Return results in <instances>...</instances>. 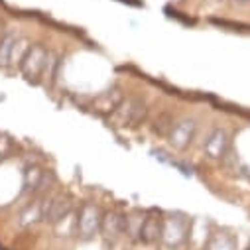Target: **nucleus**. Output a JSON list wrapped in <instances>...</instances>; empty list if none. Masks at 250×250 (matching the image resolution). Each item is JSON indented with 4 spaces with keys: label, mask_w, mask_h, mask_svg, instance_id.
Segmentation results:
<instances>
[{
    "label": "nucleus",
    "mask_w": 250,
    "mask_h": 250,
    "mask_svg": "<svg viewBox=\"0 0 250 250\" xmlns=\"http://www.w3.org/2000/svg\"><path fill=\"white\" fill-rule=\"evenodd\" d=\"M191 219L185 213H166L162 219V238L160 242L171 250L181 248L187 240L191 238Z\"/></svg>",
    "instance_id": "f257e3e1"
},
{
    "label": "nucleus",
    "mask_w": 250,
    "mask_h": 250,
    "mask_svg": "<svg viewBox=\"0 0 250 250\" xmlns=\"http://www.w3.org/2000/svg\"><path fill=\"white\" fill-rule=\"evenodd\" d=\"M28 47H30L28 42L24 40V36L18 30H14V28L4 30V34L0 36V67L10 69V67L18 65Z\"/></svg>",
    "instance_id": "f03ea898"
},
{
    "label": "nucleus",
    "mask_w": 250,
    "mask_h": 250,
    "mask_svg": "<svg viewBox=\"0 0 250 250\" xmlns=\"http://www.w3.org/2000/svg\"><path fill=\"white\" fill-rule=\"evenodd\" d=\"M148 114H150V108L142 97H124L120 106L114 112L116 122L120 126H128V128L144 124L148 120Z\"/></svg>",
    "instance_id": "7ed1b4c3"
},
{
    "label": "nucleus",
    "mask_w": 250,
    "mask_h": 250,
    "mask_svg": "<svg viewBox=\"0 0 250 250\" xmlns=\"http://www.w3.org/2000/svg\"><path fill=\"white\" fill-rule=\"evenodd\" d=\"M47 57H49V49L42 43H34L26 49V53L20 59V71L28 81H40L43 77L45 71V63H47Z\"/></svg>",
    "instance_id": "20e7f679"
},
{
    "label": "nucleus",
    "mask_w": 250,
    "mask_h": 250,
    "mask_svg": "<svg viewBox=\"0 0 250 250\" xmlns=\"http://www.w3.org/2000/svg\"><path fill=\"white\" fill-rule=\"evenodd\" d=\"M101 221L103 211L95 203H83L77 211V223H75V234L81 240H91L101 232Z\"/></svg>",
    "instance_id": "39448f33"
},
{
    "label": "nucleus",
    "mask_w": 250,
    "mask_h": 250,
    "mask_svg": "<svg viewBox=\"0 0 250 250\" xmlns=\"http://www.w3.org/2000/svg\"><path fill=\"white\" fill-rule=\"evenodd\" d=\"M197 130H199V124H197L195 118H181V120L173 122V126H171V130L166 138H167V142L173 150L185 152L195 142Z\"/></svg>",
    "instance_id": "423d86ee"
},
{
    "label": "nucleus",
    "mask_w": 250,
    "mask_h": 250,
    "mask_svg": "<svg viewBox=\"0 0 250 250\" xmlns=\"http://www.w3.org/2000/svg\"><path fill=\"white\" fill-rule=\"evenodd\" d=\"M230 146H232V138H230V132L227 128H213L205 142H203V152L209 160L213 162H223L229 158L230 154Z\"/></svg>",
    "instance_id": "0eeeda50"
},
{
    "label": "nucleus",
    "mask_w": 250,
    "mask_h": 250,
    "mask_svg": "<svg viewBox=\"0 0 250 250\" xmlns=\"http://www.w3.org/2000/svg\"><path fill=\"white\" fill-rule=\"evenodd\" d=\"M71 213H73V201L67 195H61V193L51 195L42 203V223H47V225H57Z\"/></svg>",
    "instance_id": "6e6552de"
},
{
    "label": "nucleus",
    "mask_w": 250,
    "mask_h": 250,
    "mask_svg": "<svg viewBox=\"0 0 250 250\" xmlns=\"http://www.w3.org/2000/svg\"><path fill=\"white\" fill-rule=\"evenodd\" d=\"M124 230H126V213L118 209L103 211V221H101V232L106 242L124 238Z\"/></svg>",
    "instance_id": "1a4fd4ad"
},
{
    "label": "nucleus",
    "mask_w": 250,
    "mask_h": 250,
    "mask_svg": "<svg viewBox=\"0 0 250 250\" xmlns=\"http://www.w3.org/2000/svg\"><path fill=\"white\" fill-rule=\"evenodd\" d=\"M162 219H164V215L158 213V211L144 213V221H142L138 242H144L148 246L160 242V238H162Z\"/></svg>",
    "instance_id": "9d476101"
},
{
    "label": "nucleus",
    "mask_w": 250,
    "mask_h": 250,
    "mask_svg": "<svg viewBox=\"0 0 250 250\" xmlns=\"http://www.w3.org/2000/svg\"><path fill=\"white\" fill-rule=\"evenodd\" d=\"M122 99H124V95L120 93L118 87L106 89L101 95H97V99L93 101V110H97L99 114H114L116 108L120 106Z\"/></svg>",
    "instance_id": "9b49d317"
},
{
    "label": "nucleus",
    "mask_w": 250,
    "mask_h": 250,
    "mask_svg": "<svg viewBox=\"0 0 250 250\" xmlns=\"http://www.w3.org/2000/svg\"><path fill=\"white\" fill-rule=\"evenodd\" d=\"M47 171L38 166V164H32L24 169V191L26 193H40L45 189V179H47Z\"/></svg>",
    "instance_id": "f8f14e48"
},
{
    "label": "nucleus",
    "mask_w": 250,
    "mask_h": 250,
    "mask_svg": "<svg viewBox=\"0 0 250 250\" xmlns=\"http://www.w3.org/2000/svg\"><path fill=\"white\" fill-rule=\"evenodd\" d=\"M205 250H236V238L225 230L211 232L205 242Z\"/></svg>",
    "instance_id": "ddd939ff"
},
{
    "label": "nucleus",
    "mask_w": 250,
    "mask_h": 250,
    "mask_svg": "<svg viewBox=\"0 0 250 250\" xmlns=\"http://www.w3.org/2000/svg\"><path fill=\"white\" fill-rule=\"evenodd\" d=\"M42 203H43V199H38V201L26 205L18 215V225L20 227H32V225L40 223L42 221Z\"/></svg>",
    "instance_id": "4468645a"
},
{
    "label": "nucleus",
    "mask_w": 250,
    "mask_h": 250,
    "mask_svg": "<svg viewBox=\"0 0 250 250\" xmlns=\"http://www.w3.org/2000/svg\"><path fill=\"white\" fill-rule=\"evenodd\" d=\"M142 221H144V213L142 211H132L126 215V230H124V236L128 240H136L140 236V229H142Z\"/></svg>",
    "instance_id": "2eb2a0df"
},
{
    "label": "nucleus",
    "mask_w": 250,
    "mask_h": 250,
    "mask_svg": "<svg viewBox=\"0 0 250 250\" xmlns=\"http://www.w3.org/2000/svg\"><path fill=\"white\" fill-rule=\"evenodd\" d=\"M173 116H171V112H167V110H164V112H160L156 118H154V124H152V132L154 134H158V136H167L169 134V130H171V126H173Z\"/></svg>",
    "instance_id": "dca6fc26"
},
{
    "label": "nucleus",
    "mask_w": 250,
    "mask_h": 250,
    "mask_svg": "<svg viewBox=\"0 0 250 250\" xmlns=\"http://www.w3.org/2000/svg\"><path fill=\"white\" fill-rule=\"evenodd\" d=\"M75 223H77V213H71L63 221H59L57 225H53V229H55V232L59 236H69V234H75Z\"/></svg>",
    "instance_id": "f3484780"
},
{
    "label": "nucleus",
    "mask_w": 250,
    "mask_h": 250,
    "mask_svg": "<svg viewBox=\"0 0 250 250\" xmlns=\"http://www.w3.org/2000/svg\"><path fill=\"white\" fill-rule=\"evenodd\" d=\"M12 150H14V146H12L10 138H6V136L0 138V162H4L6 158H10Z\"/></svg>",
    "instance_id": "a211bd4d"
},
{
    "label": "nucleus",
    "mask_w": 250,
    "mask_h": 250,
    "mask_svg": "<svg viewBox=\"0 0 250 250\" xmlns=\"http://www.w3.org/2000/svg\"><path fill=\"white\" fill-rule=\"evenodd\" d=\"M232 2L238 6H244V4H250V0H232Z\"/></svg>",
    "instance_id": "6ab92c4d"
},
{
    "label": "nucleus",
    "mask_w": 250,
    "mask_h": 250,
    "mask_svg": "<svg viewBox=\"0 0 250 250\" xmlns=\"http://www.w3.org/2000/svg\"><path fill=\"white\" fill-rule=\"evenodd\" d=\"M248 181H250V173H248Z\"/></svg>",
    "instance_id": "aec40b11"
}]
</instances>
